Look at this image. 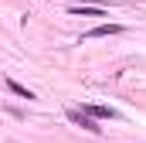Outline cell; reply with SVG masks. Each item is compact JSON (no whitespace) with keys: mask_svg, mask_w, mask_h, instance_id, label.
<instances>
[{"mask_svg":"<svg viewBox=\"0 0 146 143\" xmlns=\"http://www.w3.org/2000/svg\"><path fill=\"white\" fill-rule=\"evenodd\" d=\"M109 34H122V24H99V27H92L85 41H92V37H109Z\"/></svg>","mask_w":146,"mask_h":143,"instance_id":"7a4b0ae2","label":"cell"},{"mask_svg":"<svg viewBox=\"0 0 146 143\" xmlns=\"http://www.w3.org/2000/svg\"><path fill=\"white\" fill-rule=\"evenodd\" d=\"M82 112H88L92 119H119V112H115L112 106H85Z\"/></svg>","mask_w":146,"mask_h":143,"instance_id":"3957f363","label":"cell"},{"mask_svg":"<svg viewBox=\"0 0 146 143\" xmlns=\"http://www.w3.org/2000/svg\"><path fill=\"white\" fill-rule=\"evenodd\" d=\"M7 89H10L14 96H21V99H34V92H31L27 85H21V82H14V78H7Z\"/></svg>","mask_w":146,"mask_h":143,"instance_id":"5b68a950","label":"cell"},{"mask_svg":"<svg viewBox=\"0 0 146 143\" xmlns=\"http://www.w3.org/2000/svg\"><path fill=\"white\" fill-rule=\"evenodd\" d=\"M68 119H72L75 126H82V130H88V133H102V126L88 116V112H82V109H68Z\"/></svg>","mask_w":146,"mask_h":143,"instance_id":"6da1fadb","label":"cell"},{"mask_svg":"<svg viewBox=\"0 0 146 143\" xmlns=\"http://www.w3.org/2000/svg\"><path fill=\"white\" fill-rule=\"evenodd\" d=\"M75 17H109V10L106 7H72Z\"/></svg>","mask_w":146,"mask_h":143,"instance_id":"277c9868","label":"cell"}]
</instances>
